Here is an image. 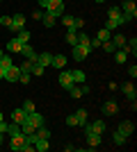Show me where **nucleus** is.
<instances>
[{"instance_id": "f257e3e1", "label": "nucleus", "mask_w": 137, "mask_h": 152, "mask_svg": "<svg viewBox=\"0 0 137 152\" xmlns=\"http://www.w3.org/2000/svg\"><path fill=\"white\" fill-rule=\"evenodd\" d=\"M25 143H27V136H25L23 132L16 134V136H9V148H12V150H16V152L23 150V145H25Z\"/></svg>"}, {"instance_id": "f03ea898", "label": "nucleus", "mask_w": 137, "mask_h": 152, "mask_svg": "<svg viewBox=\"0 0 137 152\" xmlns=\"http://www.w3.org/2000/svg\"><path fill=\"white\" fill-rule=\"evenodd\" d=\"M46 12L53 14L55 18H59V16L64 14V2H62V0H50V5L46 7Z\"/></svg>"}, {"instance_id": "7ed1b4c3", "label": "nucleus", "mask_w": 137, "mask_h": 152, "mask_svg": "<svg viewBox=\"0 0 137 152\" xmlns=\"http://www.w3.org/2000/svg\"><path fill=\"white\" fill-rule=\"evenodd\" d=\"M23 27H25V16H23V14H14L12 16V27H9V30L16 34V32H21Z\"/></svg>"}, {"instance_id": "20e7f679", "label": "nucleus", "mask_w": 137, "mask_h": 152, "mask_svg": "<svg viewBox=\"0 0 137 152\" xmlns=\"http://www.w3.org/2000/svg\"><path fill=\"white\" fill-rule=\"evenodd\" d=\"M89 52H91L89 48L76 43V45H73V52H71V55H73V59H76V61H82V59H87V55H89Z\"/></svg>"}, {"instance_id": "39448f33", "label": "nucleus", "mask_w": 137, "mask_h": 152, "mask_svg": "<svg viewBox=\"0 0 137 152\" xmlns=\"http://www.w3.org/2000/svg\"><path fill=\"white\" fill-rule=\"evenodd\" d=\"M73 84H76V82H73V77H71V70H64V73H59V86H62V89L69 91Z\"/></svg>"}, {"instance_id": "423d86ee", "label": "nucleus", "mask_w": 137, "mask_h": 152, "mask_svg": "<svg viewBox=\"0 0 137 152\" xmlns=\"http://www.w3.org/2000/svg\"><path fill=\"white\" fill-rule=\"evenodd\" d=\"M19 55H23V57L30 59V61H37V57H39V55L34 52V48H32L30 43H23V45H21V52H19Z\"/></svg>"}, {"instance_id": "0eeeda50", "label": "nucleus", "mask_w": 137, "mask_h": 152, "mask_svg": "<svg viewBox=\"0 0 137 152\" xmlns=\"http://www.w3.org/2000/svg\"><path fill=\"white\" fill-rule=\"evenodd\" d=\"M87 132L103 134V132H105V121H94V123H87V125H85V134H87Z\"/></svg>"}, {"instance_id": "6e6552de", "label": "nucleus", "mask_w": 137, "mask_h": 152, "mask_svg": "<svg viewBox=\"0 0 137 152\" xmlns=\"http://www.w3.org/2000/svg\"><path fill=\"white\" fill-rule=\"evenodd\" d=\"M85 136H87V143H89V148H87V150H96V148L101 145V134H96V132H87Z\"/></svg>"}, {"instance_id": "1a4fd4ad", "label": "nucleus", "mask_w": 137, "mask_h": 152, "mask_svg": "<svg viewBox=\"0 0 137 152\" xmlns=\"http://www.w3.org/2000/svg\"><path fill=\"white\" fill-rule=\"evenodd\" d=\"M19 77H21V68L19 66H12V68L5 70V80L7 82H19Z\"/></svg>"}, {"instance_id": "9d476101", "label": "nucleus", "mask_w": 137, "mask_h": 152, "mask_svg": "<svg viewBox=\"0 0 137 152\" xmlns=\"http://www.w3.org/2000/svg\"><path fill=\"white\" fill-rule=\"evenodd\" d=\"M117 111H119V104H117L114 100H105V102H103V114H105V116H114Z\"/></svg>"}, {"instance_id": "9b49d317", "label": "nucleus", "mask_w": 137, "mask_h": 152, "mask_svg": "<svg viewBox=\"0 0 137 152\" xmlns=\"http://www.w3.org/2000/svg\"><path fill=\"white\" fill-rule=\"evenodd\" d=\"M121 91H124V95L128 98V100H135V98H137V89H135V84H133V82H126L124 86H121Z\"/></svg>"}, {"instance_id": "f8f14e48", "label": "nucleus", "mask_w": 137, "mask_h": 152, "mask_svg": "<svg viewBox=\"0 0 137 152\" xmlns=\"http://www.w3.org/2000/svg\"><path fill=\"white\" fill-rule=\"evenodd\" d=\"M66 43L71 45V48L78 43V30H76V27H69V30H66Z\"/></svg>"}, {"instance_id": "ddd939ff", "label": "nucleus", "mask_w": 137, "mask_h": 152, "mask_svg": "<svg viewBox=\"0 0 137 152\" xmlns=\"http://www.w3.org/2000/svg\"><path fill=\"white\" fill-rule=\"evenodd\" d=\"M117 129H119V132H121V134H124V136H130V134H133V129H135V125H133L130 121H124V123H121V125L117 127Z\"/></svg>"}, {"instance_id": "4468645a", "label": "nucleus", "mask_w": 137, "mask_h": 152, "mask_svg": "<svg viewBox=\"0 0 137 152\" xmlns=\"http://www.w3.org/2000/svg\"><path fill=\"white\" fill-rule=\"evenodd\" d=\"M25 111H23V109H14L12 111V123H16V125H21V123L25 121Z\"/></svg>"}, {"instance_id": "2eb2a0df", "label": "nucleus", "mask_w": 137, "mask_h": 152, "mask_svg": "<svg viewBox=\"0 0 137 152\" xmlns=\"http://www.w3.org/2000/svg\"><path fill=\"white\" fill-rule=\"evenodd\" d=\"M50 66H55L57 70H62L66 66V57H64V55H53V64H50Z\"/></svg>"}, {"instance_id": "dca6fc26", "label": "nucleus", "mask_w": 137, "mask_h": 152, "mask_svg": "<svg viewBox=\"0 0 137 152\" xmlns=\"http://www.w3.org/2000/svg\"><path fill=\"white\" fill-rule=\"evenodd\" d=\"M37 64H41L44 68H46V66H50V64H53V55H50V52H41L39 57H37Z\"/></svg>"}, {"instance_id": "f3484780", "label": "nucleus", "mask_w": 137, "mask_h": 152, "mask_svg": "<svg viewBox=\"0 0 137 152\" xmlns=\"http://www.w3.org/2000/svg\"><path fill=\"white\" fill-rule=\"evenodd\" d=\"M48 148H50L48 139H37V141H34V150H37V152H46Z\"/></svg>"}, {"instance_id": "a211bd4d", "label": "nucleus", "mask_w": 137, "mask_h": 152, "mask_svg": "<svg viewBox=\"0 0 137 152\" xmlns=\"http://www.w3.org/2000/svg\"><path fill=\"white\" fill-rule=\"evenodd\" d=\"M14 39H16V41H19V43L23 45V43H27V41H30V32H27L25 27H23L21 32H16V37H14Z\"/></svg>"}, {"instance_id": "6ab92c4d", "label": "nucleus", "mask_w": 137, "mask_h": 152, "mask_svg": "<svg viewBox=\"0 0 137 152\" xmlns=\"http://www.w3.org/2000/svg\"><path fill=\"white\" fill-rule=\"evenodd\" d=\"M124 50H126V52H133V55L137 52V39H135V37H133V39H126Z\"/></svg>"}, {"instance_id": "aec40b11", "label": "nucleus", "mask_w": 137, "mask_h": 152, "mask_svg": "<svg viewBox=\"0 0 137 152\" xmlns=\"http://www.w3.org/2000/svg\"><path fill=\"white\" fill-rule=\"evenodd\" d=\"M126 59H128V52H126L124 48H117V52H114V61H117V64H126Z\"/></svg>"}, {"instance_id": "412c9836", "label": "nucleus", "mask_w": 137, "mask_h": 152, "mask_svg": "<svg viewBox=\"0 0 137 152\" xmlns=\"http://www.w3.org/2000/svg\"><path fill=\"white\" fill-rule=\"evenodd\" d=\"M7 52H16V55L21 52V43L16 39H9V41H7Z\"/></svg>"}, {"instance_id": "4be33fe9", "label": "nucleus", "mask_w": 137, "mask_h": 152, "mask_svg": "<svg viewBox=\"0 0 137 152\" xmlns=\"http://www.w3.org/2000/svg\"><path fill=\"white\" fill-rule=\"evenodd\" d=\"M71 77H73L76 84H85V80H87V75L82 73V70H71Z\"/></svg>"}, {"instance_id": "5701e85b", "label": "nucleus", "mask_w": 137, "mask_h": 152, "mask_svg": "<svg viewBox=\"0 0 137 152\" xmlns=\"http://www.w3.org/2000/svg\"><path fill=\"white\" fill-rule=\"evenodd\" d=\"M110 39H112V43H114V48H124L126 45V34H114Z\"/></svg>"}, {"instance_id": "b1692460", "label": "nucleus", "mask_w": 137, "mask_h": 152, "mask_svg": "<svg viewBox=\"0 0 137 152\" xmlns=\"http://www.w3.org/2000/svg\"><path fill=\"white\" fill-rule=\"evenodd\" d=\"M119 25H121V18H107V23H105V30H107V32H114Z\"/></svg>"}, {"instance_id": "393cba45", "label": "nucleus", "mask_w": 137, "mask_h": 152, "mask_svg": "<svg viewBox=\"0 0 137 152\" xmlns=\"http://www.w3.org/2000/svg\"><path fill=\"white\" fill-rule=\"evenodd\" d=\"M89 43H91L89 34H85V32H78V45H85V48H89ZM89 50H91V48H89Z\"/></svg>"}, {"instance_id": "a878e982", "label": "nucleus", "mask_w": 137, "mask_h": 152, "mask_svg": "<svg viewBox=\"0 0 137 152\" xmlns=\"http://www.w3.org/2000/svg\"><path fill=\"white\" fill-rule=\"evenodd\" d=\"M76 118H78V127H85L87 125V109H78Z\"/></svg>"}, {"instance_id": "bb28decb", "label": "nucleus", "mask_w": 137, "mask_h": 152, "mask_svg": "<svg viewBox=\"0 0 137 152\" xmlns=\"http://www.w3.org/2000/svg\"><path fill=\"white\" fill-rule=\"evenodd\" d=\"M12 66H14V61H12V57H9V55H2V57H0V68H2V70L12 68Z\"/></svg>"}, {"instance_id": "cd10ccee", "label": "nucleus", "mask_w": 137, "mask_h": 152, "mask_svg": "<svg viewBox=\"0 0 137 152\" xmlns=\"http://www.w3.org/2000/svg\"><path fill=\"white\" fill-rule=\"evenodd\" d=\"M41 23H44V27H53V25H55V16L46 12V14H44V18H41Z\"/></svg>"}, {"instance_id": "c85d7f7f", "label": "nucleus", "mask_w": 137, "mask_h": 152, "mask_svg": "<svg viewBox=\"0 0 137 152\" xmlns=\"http://www.w3.org/2000/svg\"><path fill=\"white\" fill-rule=\"evenodd\" d=\"M107 16H110V18H121V7H110V9H107Z\"/></svg>"}, {"instance_id": "c756f323", "label": "nucleus", "mask_w": 137, "mask_h": 152, "mask_svg": "<svg viewBox=\"0 0 137 152\" xmlns=\"http://www.w3.org/2000/svg\"><path fill=\"white\" fill-rule=\"evenodd\" d=\"M126 139H128V136H124V134L119 132V129H114V134H112V141H114L117 145H121V143H124Z\"/></svg>"}, {"instance_id": "7c9ffc66", "label": "nucleus", "mask_w": 137, "mask_h": 152, "mask_svg": "<svg viewBox=\"0 0 137 152\" xmlns=\"http://www.w3.org/2000/svg\"><path fill=\"white\" fill-rule=\"evenodd\" d=\"M34 64H37V61H30V59H25V61H23V64L19 66V68H21V73H30Z\"/></svg>"}, {"instance_id": "2f4dec72", "label": "nucleus", "mask_w": 137, "mask_h": 152, "mask_svg": "<svg viewBox=\"0 0 137 152\" xmlns=\"http://www.w3.org/2000/svg\"><path fill=\"white\" fill-rule=\"evenodd\" d=\"M44 66H41V64H34V66H32V70H30V75H37V77H41V75H44Z\"/></svg>"}, {"instance_id": "473e14b6", "label": "nucleus", "mask_w": 137, "mask_h": 152, "mask_svg": "<svg viewBox=\"0 0 137 152\" xmlns=\"http://www.w3.org/2000/svg\"><path fill=\"white\" fill-rule=\"evenodd\" d=\"M73 18H76V16H66V14H62V16H59V20L66 25V30H69V27H73Z\"/></svg>"}, {"instance_id": "72a5a7b5", "label": "nucleus", "mask_w": 137, "mask_h": 152, "mask_svg": "<svg viewBox=\"0 0 137 152\" xmlns=\"http://www.w3.org/2000/svg\"><path fill=\"white\" fill-rule=\"evenodd\" d=\"M112 37V32H107V30H105V27H103V30H101V32H98V34H96V39H98V41H101V43H103V41H107V39H110Z\"/></svg>"}, {"instance_id": "f704fd0d", "label": "nucleus", "mask_w": 137, "mask_h": 152, "mask_svg": "<svg viewBox=\"0 0 137 152\" xmlns=\"http://www.w3.org/2000/svg\"><path fill=\"white\" fill-rule=\"evenodd\" d=\"M69 93H71V98H76V100H78V98H82V91H80L78 84H73L71 89H69Z\"/></svg>"}, {"instance_id": "c9c22d12", "label": "nucleus", "mask_w": 137, "mask_h": 152, "mask_svg": "<svg viewBox=\"0 0 137 152\" xmlns=\"http://www.w3.org/2000/svg\"><path fill=\"white\" fill-rule=\"evenodd\" d=\"M101 48H103L105 52H114V50H117V48H114V43H112V39H107V41H103V43H101Z\"/></svg>"}, {"instance_id": "e433bc0d", "label": "nucleus", "mask_w": 137, "mask_h": 152, "mask_svg": "<svg viewBox=\"0 0 137 152\" xmlns=\"http://www.w3.org/2000/svg\"><path fill=\"white\" fill-rule=\"evenodd\" d=\"M23 111H25V114L37 111V109H34V102H32V100H25V102H23Z\"/></svg>"}, {"instance_id": "4c0bfd02", "label": "nucleus", "mask_w": 137, "mask_h": 152, "mask_svg": "<svg viewBox=\"0 0 137 152\" xmlns=\"http://www.w3.org/2000/svg\"><path fill=\"white\" fill-rule=\"evenodd\" d=\"M66 125H69V127H78V118H76V114L66 116Z\"/></svg>"}, {"instance_id": "58836bf2", "label": "nucleus", "mask_w": 137, "mask_h": 152, "mask_svg": "<svg viewBox=\"0 0 137 152\" xmlns=\"http://www.w3.org/2000/svg\"><path fill=\"white\" fill-rule=\"evenodd\" d=\"M0 25L2 27H12V16H0Z\"/></svg>"}, {"instance_id": "ea45409f", "label": "nucleus", "mask_w": 137, "mask_h": 152, "mask_svg": "<svg viewBox=\"0 0 137 152\" xmlns=\"http://www.w3.org/2000/svg\"><path fill=\"white\" fill-rule=\"evenodd\" d=\"M30 80H32V75H30V73H21V77H19L21 84H30Z\"/></svg>"}, {"instance_id": "a19ab883", "label": "nucleus", "mask_w": 137, "mask_h": 152, "mask_svg": "<svg viewBox=\"0 0 137 152\" xmlns=\"http://www.w3.org/2000/svg\"><path fill=\"white\" fill-rule=\"evenodd\" d=\"M89 48H91V50H98V48H101V41H98V39H91Z\"/></svg>"}, {"instance_id": "79ce46f5", "label": "nucleus", "mask_w": 137, "mask_h": 152, "mask_svg": "<svg viewBox=\"0 0 137 152\" xmlns=\"http://www.w3.org/2000/svg\"><path fill=\"white\" fill-rule=\"evenodd\" d=\"M128 75H130V77H137V66H135V64L128 68Z\"/></svg>"}, {"instance_id": "37998d69", "label": "nucleus", "mask_w": 137, "mask_h": 152, "mask_svg": "<svg viewBox=\"0 0 137 152\" xmlns=\"http://www.w3.org/2000/svg\"><path fill=\"white\" fill-rule=\"evenodd\" d=\"M32 18H34V20H41V18H44V14H41V12H34Z\"/></svg>"}, {"instance_id": "c03bdc74", "label": "nucleus", "mask_w": 137, "mask_h": 152, "mask_svg": "<svg viewBox=\"0 0 137 152\" xmlns=\"http://www.w3.org/2000/svg\"><path fill=\"white\" fill-rule=\"evenodd\" d=\"M80 91H82V95H85V93H89L91 89H89V86H87V84H82V86H80Z\"/></svg>"}, {"instance_id": "a18cd8bd", "label": "nucleus", "mask_w": 137, "mask_h": 152, "mask_svg": "<svg viewBox=\"0 0 137 152\" xmlns=\"http://www.w3.org/2000/svg\"><path fill=\"white\" fill-rule=\"evenodd\" d=\"M39 5H41V7H44V9H46V7L50 5V0H39Z\"/></svg>"}, {"instance_id": "49530a36", "label": "nucleus", "mask_w": 137, "mask_h": 152, "mask_svg": "<svg viewBox=\"0 0 137 152\" xmlns=\"http://www.w3.org/2000/svg\"><path fill=\"white\" fill-rule=\"evenodd\" d=\"M2 141H5V134L0 132V145H2Z\"/></svg>"}, {"instance_id": "de8ad7c7", "label": "nucleus", "mask_w": 137, "mask_h": 152, "mask_svg": "<svg viewBox=\"0 0 137 152\" xmlns=\"http://www.w3.org/2000/svg\"><path fill=\"white\" fill-rule=\"evenodd\" d=\"M0 80H5V70L0 68Z\"/></svg>"}, {"instance_id": "09e8293b", "label": "nucleus", "mask_w": 137, "mask_h": 152, "mask_svg": "<svg viewBox=\"0 0 137 152\" xmlns=\"http://www.w3.org/2000/svg\"><path fill=\"white\" fill-rule=\"evenodd\" d=\"M2 121H5V116H2V111H0V123H2Z\"/></svg>"}, {"instance_id": "8fccbe9b", "label": "nucleus", "mask_w": 137, "mask_h": 152, "mask_svg": "<svg viewBox=\"0 0 137 152\" xmlns=\"http://www.w3.org/2000/svg\"><path fill=\"white\" fill-rule=\"evenodd\" d=\"M2 55H5V52H2V50H0V57H2Z\"/></svg>"}, {"instance_id": "3c124183", "label": "nucleus", "mask_w": 137, "mask_h": 152, "mask_svg": "<svg viewBox=\"0 0 137 152\" xmlns=\"http://www.w3.org/2000/svg\"><path fill=\"white\" fill-rule=\"evenodd\" d=\"M96 2H105V0H96Z\"/></svg>"}]
</instances>
